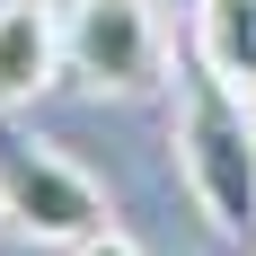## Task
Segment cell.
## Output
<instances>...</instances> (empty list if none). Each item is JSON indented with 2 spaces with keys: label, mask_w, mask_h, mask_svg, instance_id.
<instances>
[{
  "label": "cell",
  "mask_w": 256,
  "mask_h": 256,
  "mask_svg": "<svg viewBox=\"0 0 256 256\" xmlns=\"http://www.w3.org/2000/svg\"><path fill=\"white\" fill-rule=\"evenodd\" d=\"M177 177L221 238H256V98H238L221 71H177V124H168Z\"/></svg>",
  "instance_id": "6da1fadb"
},
{
  "label": "cell",
  "mask_w": 256,
  "mask_h": 256,
  "mask_svg": "<svg viewBox=\"0 0 256 256\" xmlns=\"http://www.w3.org/2000/svg\"><path fill=\"white\" fill-rule=\"evenodd\" d=\"M0 221L18 238H36V248H71V238L106 230L115 212L53 142H36L18 115H0Z\"/></svg>",
  "instance_id": "7a4b0ae2"
},
{
  "label": "cell",
  "mask_w": 256,
  "mask_h": 256,
  "mask_svg": "<svg viewBox=\"0 0 256 256\" xmlns=\"http://www.w3.org/2000/svg\"><path fill=\"white\" fill-rule=\"evenodd\" d=\"M62 71L106 98H142L168 80V26L159 0H62Z\"/></svg>",
  "instance_id": "3957f363"
},
{
  "label": "cell",
  "mask_w": 256,
  "mask_h": 256,
  "mask_svg": "<svg viewBox=\"0 0 256 256\" xmlns=\"http://www.w3.org/2000/svg\"><path fill=\"white\" fill-rule=\"evenodd\" d=\"M53 80H62V9L0 0V115L36 106Z\"/></svg>",
  "instance_id": "277c9868"
},
{
  "label": "cell",
  "mask_w": 256,
  "mask_h": 256,
  "mask_svg": "<svg viewBox=\"0 0 256 256\" xmlns=\"http://www.w3.org/2000/svg\"><path fill=\"white\" fill-rule=\"evenodd\" d=\"M194 62L256 98V0H194Z\"/></svg>",
  "instance_id": "5b68a950"
},
{
  "label": "cell",
  "mask_w": 256,
  "mask_h": 256,
  "mask_svg": "<svg viewBox=\"0 0 256 256\" xmlns=\"http://www.w3.org/2000/svg\"><path fill=\"white\" fill-rule=\"evenodd\" d=\"M62 256H150V248H142L132 230H115V221H106V230H88V238H71Z\"/></svg>",
  "instance_id": "8992f818"
}]
</instances>
